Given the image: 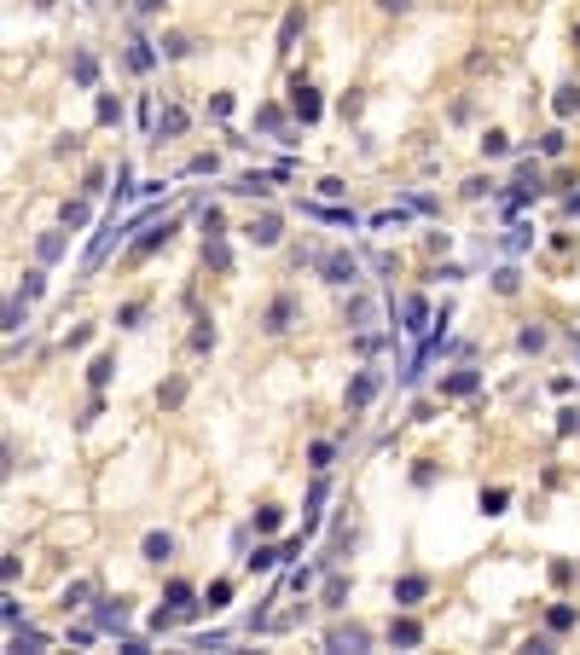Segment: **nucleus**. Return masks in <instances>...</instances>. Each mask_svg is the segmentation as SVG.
<instances>
[{
    "label": "nucleus",
    "instance_id": "nucleus-25",
    "mask_svg": "<svg viewBox=\"0 0 580 655\" xmlns=\"http://www.w3.org/2000/svg\"><path fill=\"white\" fill-rule=\"evenodd\" d=\"M551 110H557V116H574V110H580V87H574V81H563V87H557Z\"/></svg>",
    "mask_w": 580,
    "mask_h": 655
},
{
    "label": "nucleus",
    "instance_id": "nucleus-1",
    "mask_svg": "<svg viewBox=\"0 0 580 655\" xmlns=\"http://www.w3.org/2000/svg\"><path fill=\"white\" fill-rule=\"evenodd\" d=\"M314 267H320V279L337 284V290H354V284H360V255H348V249H325V255H314Z\"/></svg>",
    "mask_w": 580,
    "mask_h": 655
},
{
    "label": "nucleus",
    "instance_id": "nucleus-46",
    "mask_svg": "<svg viewBox=\"0 0 580 655\" xmlns=\"http://www.w3.org/2000/svg\"><path fill=\"white\" fill-rule=\"evenodd\" d=\"M407 331H412V336L424 331V296H412V301H407Z\"/></svg>",
    "mask_w": 580,
    "mask_h": 655
},
{
    "label": "nucleus",
    "instance_id": "nucleus-22",
    "mask_svg": "<svg viewBox=\"0 0 580 655\" xmlns=\"http://www.w3.org/2000/svg\"><path fill=\"white\" fill-rule=\"evenodd\" d=\"M342 319H348V331H366V325H372V301H366V296H348Z\"/></svg>",
    "mask_w": 580,
    "mask_h": 655
},
{
    "label": "nucleus",
    "instance_id": "nucleus-19",
    "mask_svg": "<svg viewBox=\"0 0 580 655\" xmlns=\"http://www.w3.org/2000/svg\"><path fill=\"white\" fill-rule=\"evenodd\" d=\"M325 644H331V649H366V644H372V632H366V626H337Z\"/></svg>",
    "mask_w": 580,
    "mask_h": 655
},
{
    "label": "nucleus",
    "instance_id": "nucleus-16",
    "mask_svg": "<svg viewBox=\"0 0 580 655\" xmlns=\"http://www.w3.org/2000/svg\"><path fill=\"white\" fill-rule=\"evenodd\" d=\"M302 29H307V12H302V6H290V12H285V24H279V53H290V47H296V35H302Z\"/></svg>",
    "mask_w": 580,
    "mask_h": 655
},
{
    "label": "nucleus",
    "instance_id": "nucleus-33",
    "mask_svg": "<svg viewBox=\"0 0 580 655\" xmlns=\"http://www.w3.org/2000/svg\"><path fill=\"white\" fill-rule=\"evenodd\" d=\"M209 348H215V325L198 314V331H192V354H209Z\"/></svg>",
    "mask_w": 580,
    "mask_h": 655
},
{
    "label": "nucleus",
    "instance_id": "nucleus-35",
    "mask_svg": "<svg viewBox=\"0 0 580 655\" xmlns=\"http://www.w3.org/2000/svg\"><path fill=\"white\" fill-rule=\"evenodd\" d=\"M528 244H534V227H522V221H517V227L505 232V249H511V255H522Z\"/></svg>",
    "mask_w": 580,
    "mask_h": 655
},
{
    "label": "nucleus",
    "instance_id": "nucleus-24",
    "mask_svg": "<svg viewBox=\"0 0 580 655\" xmlns=\"http://www.w3.org/2000/svg\"><path fill=\"white\" fill-rule=\"evenodd\" d=\"M111 371H116V354H99L93 366H87V388H105V383H111Z\"/></svg>",
    "mask_w": 580,
    "mask_h": 655
},
{
    "label": "nucleus",
    "instance_id": "nucleus-37",
    "mask_svg": "<svg viewBox=\"0 0 580 655\" xmlns=\"http://www.w3.org/2000/svg\"><path fill=\"white\" fill-rule=\"evenodd\" d=\"M35 255H41V261H58V255H64V232H47V238L35 244Z\"/></svg>",
    "mask_w": 580,
    "mask_h": 655
},
{
    "label": "nucleus",
    "instance_id": "nucleus-5",
    "mask_svg": "<svg viewBox=\"0 0 580 655\" xmlns=\"http://www.w3.org/2000/svg\"><path fill=\"white\" fill-rule=\"evenodd\" d=\"M163 603H168L180 621H192L198 609H203V603H198V592H192V580H168V586H163Z\"/></svg>",
    "mask_w": 580,
    "mask_h": 655
},
{
    "label": "nucleus",
    "instance_id": "nucleus-21",
    "mask_svg": "<svg viewBox=\"0 0 580 655\" xmlns=\"http://www.w3.org/2000/svg\"><path fill=\"white\" fill-rule=\"evenodd\" d=\"M320 603H325V609H342V603H348V574H337V569H331V574H325Z\"/></svg>",
    "mask_w": 580,
    "mask_h": 655
},
{
    "label": "nucleus",
    "instance_id": "nucleus-7",
    "mask_svg": "<svg viewBox=\"0 0 580 655\" xmlns=\"http://www.w3.org/2000/svg\"><path fill=\"white\" fill-rule=\"evenodd\" d=\"M244 238H250V244H261V249H273V244L285 238V221H279V215H255V221L244 227Z\"/></svg>",
    "mask_w": 580,
    "mask_h": 655
},
{
    "label": "nucleus",
    "instance_id": "nucleus-52",
    "mask_svg": "<svg viewBox=\"0 0 580 655\" xmlns=\"http://www.w3.org/2000/svg\"><path fill=\"white\" fill-rule=\"evenodd\" d=\"M215 168H220V163H215V157H209V151H203V157H192V163H186V174H215Z\"/></svg>",
    "mask_w": 580,
    "mask_h": 655
},
{
    "label": "nucleus",
    "instance_id": "nucleus-29",
    "mask_svg": "<svg viewBox=\"0 0 580 655\" xmlns=\"http://www.w3.org/2000/svg\"><path fill=\"white\" fill-rule=\"evenodd\" d=\"M255 528H261V534H279V528H285V510H279V505H261V510H255Z\"/></svg>",
    "mask_w": 580,
    "mask_h": 655
},
{
    "label": "nucleus",
    "instance_id": "nucleus-44",
    "mask_svg": "<svg viewBox=\"0 0 580 655\" xmlns=\"http://www.w3.org/2000/svg\"><path fill=\"white\" fill-rule=\"evenodd\" d=\"M18 290H24V296H29V301H35V296H41V290H47V273H41V267H29V273H24V284H18Z\"/></svg>",
    "mask_w": 580,
    "mask_h": 655
},
{
    "label": "nucleus",
    "instance_id": "nucleus-36",
    "mask_svg": "<svg viewBox=\"0 0 580 655\" xmlns=\"http://www.w3.org/2000/svg\"><path fill=\"white\" fill-rule=\"evenodd\" d=\"M511 151V140L499 134V128H487V134H482V157H505Z\"/></svg>",
    "mask_w": 580,
    "mask_h": 655
},
{
    "label": "nucleus",
    "instance_id": "nucleus-34",
    "mask_svg": "<svg viewBox=\"0 0 580 655\" xmlns=\"http://www.w3.org/2000/svg\"><path fill=\"white\" fill-rule=\"evenodd\" d=\"M517 348H522V354H540V348H546V331H540V325L517 331Z\"/></svg>",
    "mask_w": 580,
    "mask_h": 655
},
{
    "label": "nucleus",
    "instance_id": "nucleus-38",
    "mask_svg": "<svg viewBox=\"0 0 580 655\" xmlns=\"http://www.w3.org/2000/svg\"><path fill=\"white\" fill-rule=\"evenodd\" d=\"M331 458H337L331 441H314V447H307V464H314V470H331Z\"/></svg>",
    "mask_w": 580,
    "mask_h": 655
},
{
    "label": "nucleus",
    "instance_id": "nucleus-3",
    "mask_svg": "<svg viewBox=\"0 0 580 655\" xmlns=\"http://www.w3.org/2000/svg\"><path fill=\"white\" fill-rule=\"evenodd\" d=\"M320 110H325V105H320V87L296 76V81H290V116H296V122H320Z\"/></svg>",
    "mask_w": 580,
    "mask_h": 655
},
{
    "label": "nucleus",
    "instance_id": "nucleus-50",
    "mask_svg": "<svg viewBox=\"0 0 580 655\" xmlns=\"http://www.w3.org/2000/svg\"><path fill=\"white\" fill-rule=\"evenodd\" d=\"M163 53H168V58H186V53H192V41H186V35H168V41H163Z\"/></svg>",
    "mask_w": 580,
    "mask_h": 655
},
{
    "label": "nucleus",
    "instance_id": "nucleus-48",
    "mask_svg": "<svg viewBox=\"0 0 580 655\" xmlns=\"http://www.w3.org/2000/svg\"><path fill=\"white\" fill-rule=\"evenodd\" d=\"M209 116L227 122V116H233V93H215V99H209Z\"/></svg>",
    "mask_w": 580,
    "mask_h": 655
},
{
    "label": "nucleus",
    "instance_id": "nucleus-53",
    "mask_svg": "<svg viewBox=\"0 0 580 655\" xmlns=\"http://www.w3.org/2000/svg\"><path fill=\"white\" fill-rule=\"evenodd\" d=\"M557 429H563V435H574V429H580V412H574V406H563V412H557Z\"/></svg>",
    "mask_w": 580,
    "mask_h": 655
},
{
    "label": "nucleus",
    "instance_id": "nucleus-8",
    "mask_svg": "<svg viewBox=\"0 0 580 655\" xmlns=\"http://www.w3.org/2000/svg\"><path fill=\"white\" fill-rule=\"evenodd\" d=\"M140 557L151 562V569H163V562H174V534H163V528H151V534L140 540Z\"/></svg>",
    "mask_w": 580,
    "mask_h": 655
},
{
    "label": "nucleus",
    "instance_id": "nucleus-12",
    "mask_svg": "<svg viewBox=\"0 0 580 655\" xmlns=\"http://www.w3.org/2000/svg\"><path fill=\"white\" fill-rule=\"evenodd\" d=\"M377 388H383V371H360V377L348 383V412H360V406L377 395Z\"/></svg>",
    "mask_w": 580,
    "mask_h": 655
},
{
    "label": "nucleus",
    "instance_id": "nucleus-41",
    "mask_svg": "<svg viewBox=\"0 0 580 655\" xmlns=\"http://www.w3.org/2000/svg\"><path fill=\"white\" fill-rule=\"evenodd\" d=\"M517 284H522L517 267H499V273H494V290H499V296H517Z\"/></svg>",
    "mask_w": 580,
    "mask_h": 655
},
{
    "label": "nucleus",
    "instance_id": "nucleus-23",
    "mask_svg": "<svg viewBox=\"0 0 580 655\" xmlns=\"http://www.w3.org/2000/svg\"><path fill=\"white\" fill-rule=\"evenodd\" d=\"M70 76H76V87H93V81H99V58H93V53H76Z\"/></svg>",
    "mask_w": 580,
    "mask_h": 655
},
{
    "label": "nucleus",
    "instance_id": "nucleus-56",
    "mask_svg": "<svg viewBox=\"0 0 580 655\" xmlns=\"http://www.w3.org/2000/svg\"><path fill=\"white\" fill-rule=\"evenodd\" d=\"M302 534H307V528H302ZM302 534H290V540L279 545V551H285V562H296V557H302Z\"/></svg>",
    "mask_w": 580,
    "mask_h": 655
},
{
    "label": "nucleus",
    "instance_id": "nucleus-43",
    "mask_svg": "<svg viewBox=\"0 0 580 655\" xmlns=\"http://www.w3.org/2000/svg\"><path fill=\"white\" fill-rule=\"evenodd\" d=\"M412 488H435V458H418V464H412Z\"/></svg>",
    "mask_w": 580,
    "mask_h": 655
},
{
    "label": "nucleus",
    "instance_id": "nucleus-57",
    "mask_svg": "<svg viewBox=\"0 0 580 655\" xmlns=\"http://www.w3.org/2000/svg\"><path fill=\"white\" fill-rule=\"evenodd\" d=\"M377 6H383V12H407L412 0H377Z\"/></svg>",
    "mask_w": 580,
    "mask_h": 655
},
{
    "label": "nucleus",
    "instance_id": "nucleus-28",
    "mask_svg": "<svg viewBox=\"0 0 580 655\" xmlns=\"http://www.w3.org/2000/svg\"><path fill=\"white\" fill-rule=\"evenodd\" d=\"M58 215H64V227H70V232H81V227H87V197H70Z\"/></svg>",
    "mask_w": 580,
    "mask_h": 655
},
{
    "label": "nucleus",
    "instance_id": "nucleus-58",
    "mask_svg": "<svg viewBox=\"0 0 580 655\" xmlns=\"http://www.w3.org/2000/svg\"><path fill=\"white\" fill-rule=\"evenodd\" d=\"M574 47H580V29H574Z\"/></svg>",
    "mask_w": 580,
    "mask_h": 655
},
{
    "label": "nucleus",
    "instance_id": "nucleus-47",
    "mask_svg": "<svg viewBox=\"0 0 580 655\" xmlns=\"http://www.w3.org/2000/svg\"><path fill=\"white\" fill-rule=\"evenodd\" d=\"M41 644H47V638H41L35 626H24V632H12V649H41Z\"/></svg>",
    "mask_w": 580,
    "mask_h": 655
},
{
    "label": "nucleus",
    "instance_id": "nucleus-49",
    "mask_svg": "<svg viewBox=\"0 0 580 655\" xmlns=\"http://www.w3.org/2000/svg\"><path fill=\"white\" fill-rule=\"evenodd\" d=\"M180 395H186V383H180V377H174L168 388H157V401H163V406H180Z\"/></svg>",
    "mask_w": 580,
    "mask_h": 655
},
{
    "label": "nucleus",
    "instance_id": "nucleus-13",
    "mask_svg": "<svg viewBox=\"0 0 580 655\" xmlns=\"http://www.w3.org/2000/svg\"><path fill=\"white\" fill-rule=\"evenodd\" d=\"M273 180H279V174H261V168H255V174H238L227 192H233V197H267V192H273Z\"/></svg>",
    "mask_w": 580,
    "mask_h": 655
},
{
    "label": "nucleus",
    "instance_id": "nucleus-17",
    "mask_svg": "<svg viewBox=\"0 0 580 655\" xmlns=\"http://www.w3.org/2000/svg\"><path fill=\"white\" fill-rule=\"evenodd\" d=\"M128 70H140V76H151V70H157V53H151V41H140V35L128 41Z\"/></svg>",
    "mask_w": 580,
    "mask_h": 655
},
{
    "label": "nucleus",
    "instance_id": "nucleus-18",
    "mask_svg": "<svg viewBox=\"0 0 580 655\" xmlns=\"http://www.w3.org/2000/svg\"><path fill=\"white\" fill-rule=\"evenodd\" d=\"M279 562H285L279 545H255V551L244 557V569H250V574H267V569H279Z\"/></svg>",
    "mask_w": 580,
    "mask_h": 655
},
{
    "label": "nucleus",
    "instance_id": "nucleus-14",
    "mask_svg": "<svg viewBox=\"0 0 580 655\" xmlns=\"http://www.w3.org/2000/svg\"><path fill=\"white\" fill-rule=\"evenodd\" d=\"M203 267H209V273H233V249H227V238H203Z\"/></svg>",
    "mask_w": 580,
    "mask_h": 655
},
{
    "label": "nucleus",
    "instance_id": "nucleus-10",
    "mask_svg": "<svg viewBox=\"0 0 580 655\" xmlns=\"http://www.w3.org/2000/svg\"><path fill=\"white\" fill-rule=\"evenodd\" d=\"M429 597V574H400L395 580V603L400 609H412V603H424Z\"/></svg>",
    "mask_w": 580,
    "mask_h": 655
},
{
    "label": "nucleus",
    "instance_id": "nucleus-20",
    "mask_svg": "<svg viewBox=\"0 0 580 655\" xmlns=\"http://www.w3.org/2000/svg\"><path fill=\"white\" fill-rule=\"evenodd\" d=\"M325 493H331V488H325V470H320V482H314V493H307V510H302V528H307V534H314V528H320V505H325Z\"/></svg>",
    "mask_w": 580,
    "mask_h": 655
},
{
    "label": "nucleus",
    "instance_id": "nucleus-40",
    "mask_svg": "<svg viewBox=\"0 0 580 655\" xmlns=\"http://www.w3.org/2000/svg\"><path fill=\"white\" fill-rule=\"evenodd\" d=\"M87 597H93V586H87V580H70V586H64V609H81Z\"/></svg>",
    "mask_w": 580,
    "mask_h": 655
},
{
    "label": "nucleus",
    "instance_id": "nucleus-51",
    "mask_svg": "<svg viewBox=\"0 0 580 655\" xmlns=\"http://www.w3.org/2000/svg\"><path fill=\"white\" fill-rule=\"evenodd\" d=\"M81 192H87V197H99V192H105V168H87V186H81Z\"/></svg>",
    "mask_w": 580,
    "mask_h": 655
},
{
    "label": "nucleus",
    "instance_id": "nucleus-26",
    "mask_svg": "<svg viewBox=\"0 0 580 655\" xmlns=\"http://www.w3.org/2000/svg\"><path fill=\"white\" fill-rule=\"evenodd\" d=\"M302 215H314V221H331V227H354L348 209H320V203H302Z\"/></svg>",
    "mask_w": 580,
    "mask_h": 655
},
{
    "label": "nucleus",
    "instance_id": "nucleus-55",
    "mask_svg": "<svg viewBox=\"0 0 580 655\" xmlns=\"http://www.w3.org/2000/svg\"><path fill=\"white\" fill-rule=\"evenodd\" d=\"M163 6H168V0H133V12H140V18H157Z\"/></svg>",
    "mask_w": 580,
    "mask_h": 655
},
{
    "label": "nucleus",
    "instance_id": "nucleus-4",
    "mask_svg": "<svg viewBox=\"0 0 580 655\" xmlns=\"http://www.w3.org/2000/svg\"><path fill=\"white\" fill-rule=\"evenodd\" d=\"M168 238H174V221H146V227H140V238H133V249H128V261H146V255H151V249H163Z\"/></svg>",
    "mask_w": 580,
    "mask_h": 655
},
{
    "label": "nucleus",
    "instance_id": "nucleus-27",
    "mask_svg": "<svg viewBox=\"0 0 580 655\" xmlns=\"http://www.w3.org/2000/svg\"><path fill=\"white\" fill-rule=\"evenodd\" d=\"M574 621H580V615H574L569 603H551V609H546V626H551V632H569Z\"/></svg>",
    "mask_w": 580,
    "mask_h": 655
},
{
    "label": "nucleus",
    "instance_id": "nucleus-42",
    "mask_svg": "<svg viewBox=\"0 0 580 655\" xmlns=\"http://www.w3.org/2000/svg\"><path fill=\"white\" fill-rule=\"evenodd\" d=\"M505 499H511L505 488H482V510H487V516H499V510H505Z\"/></svg>",
    "mask_w": 580,
    "mask_h": 655
},
{
    "label": "nucleus",
    "instance_id": "nucleus-54",
    "mask_svg": "<svg viewBox=\"0 0 580 655\" xmlns=\"http://www.w3.org/2000/svg\"><path fill=\"white\" fill-rule=\"evenodd\" d=\"M551 580H557V586H569V580H574V562H563V557H557V562H551Z\"/></svg>",
    "mask_w": 580,
    "mask_h": 655
},
{
    "label": "nucleus",
    "instance_id": "nucleus-9",
    "mask_svg": "<svg viewBox=\"0 0 580 655\" xmlns=\"http://www.w3.org/2000/svg\"><path fill=\"white\" fill-rule=\"evenodd\" d=\"M93 621H99V632H128V603L122 597H99Z\"/></svg>",
    "mask_w": 580,
    "mask_h": 655
},
{
    "label": "nucleus",
    "instance_id": "nucleus-11",
    "mask_svg": "<svg viewBox=\"0 0 580 655\" xmlns=\"http://www.w3.org/2000/svg\"><path fill=\"white\" fill-rule=\"evenodd\" d=\"M174 134H186V110L180 105H163L157 122H151V140H174Z\"/></svg>",
    "mask_w": 580,
    "mask_h": 655
},
{
    "label": "nucleus",
    "instance_id": "nucleus-45",
    "mask_svg": "<svg viewBox=\"0 0 580 655\" xmlns=\"http://www.w3.org/2000/svg\"><path fill=\"white\" fill-rule=\"evenodd\" d=\"M140 319H146V301H128V308L116 314V325H122V331H133V325H140Z\"/></svg>",
    "mask_w": 580,
    "mask_h": 655
},
{
    "label": "nucleus",
    "instance_id": "nucleus-2",
    "mask_svg": "<svg viewBox=\"0 0 580 655\" xmlns=\"http://www.w3.org/2000/svg\"><path fill=\"white\" fill-rule=\"evenodd\" d=\"M296 319H302V301H296L290 290H279L273 301H267V314H261V331H267V336H285Z\"/></svg>",
    "mask_w": 580,
    "mask_h": 655
},
{
    "label": "nucleus",
    "instance_id": "nucleus-32",
    "mask_svg": "<svg viewBox=\"0 0 580 655\" xmlns=\"http://www.w3.org/2000/svg\"><path fill=\"white\" fill-rule=\"evenodd\" d=\"M227 603H233V580H215L203 592V609H227Z\"/></svg>",
    "mask_w": 580,
    "mask_h": 655
},
{
    "label": "nucleus",
    "instance_id": "nucleus-31",
    "mask_svg": "<svg viewBox=\"0 0 580 655\" xmlns=\"http://www.w3.org/2000/svg\"><path fill=\"white\" fill-rule=\"evenodd\" d=\"M198 227H203V238H227V221H220V209H215V203L198 215Z\"/></svg>",
    "mask_w": 580,
    "mask_h": 655
},
{
    "label": "nucleus",
    "instance_id": "nucleus-6",
    "mask_svg": "<svg viewBox=\"0 0 580 655\" xmlns=\"http://www.w3.org/2000/svg\"><path fill=\"white\" fill-rule=\"evenodd\" d=\"M476 388H482V371H476V366H453L447 377H441V395H453V401L476 395Z\"/></svg>",
    "mask_w": 580,
    "mask_h": 655
},
{
    "label": "nucleus",
    "instance_id": "nucleus-30",
    "mask_svg": "<svg viewBox=\"0 0 580 655\" xmlns=\"http://www.w3.org/2000/svg\"><path fill=\"white\" fill-rule=\"evenodd\" d=\"M93 116H99L105 128H111V122H122V99H116V93H99V105H93Z\"/></svg>",
    "mask_w": 580,
    "mask_h": 655
},
{
    "label": "nucleus",
    "instance_id": "nucleus-39",
    "mask_svg": "<svg viewBox=\"0 0 580 655\" xmlns=\"http://www.w3.org/2000/svg\"><path fill=\"white\" fill-rule=\"evenodd\" d=\"M540 151H546V157H563V151H569V134H563V128H551V134H540Z\"/></svg>",
    "mask_w": 580,
    "mask_h": 655
},
{
    "label": "nucleus",
    "instance_id": "nucleus-15",
    "mask_svg": "<svg viewBox=\"0 0 580 655\" xmlns=\"http://www.w3.org/2000/svg\"><path fill=\"white\" fill-rule=\"evenodd\" d=\"M389 644H400V649H412V644H424V626H418L412 615H400V621H389Z\"/></svg>",
    "mask_w": 580,
    "mask_h": 655
}]
</instances>
